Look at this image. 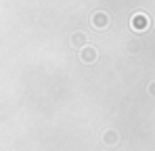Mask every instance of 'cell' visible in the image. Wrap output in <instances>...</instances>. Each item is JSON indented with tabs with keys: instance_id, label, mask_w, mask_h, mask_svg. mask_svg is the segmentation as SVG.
Returning <instances> with one entry per match:
<instances>
[{
	"instance_id": "3",
	"label": "cell",
	"mask_w": 155,
	"mask_h": 151,
	"mask_svg": "<svg viewBox=\"0 0 155 151\" xmlns=\"http://www.w3.org/2000/svg\"><path fill=\"white\" fill-rule=\"evenodd\" d=\"M80 57H82V61H84V63H86V61L90 63V61H94V59H97V49H92V46L82 49V55H80Z\"/></svg>"
},
{
	"instance_id": "5",
	"label": "cell",
	"mask_w": 155,
	"mask_h": 151,
	"mask_svg": "<svg viewBox=\"0 0 155 151\" xmlns=\"http://www.w3.org/2000/svg\"><path fill=\"white\" fill-rule=\"evenodd\" d=\"M82 40H84V34H82V32H76V34H74V38H71V42H69V44H71V46H78V44H80V42H82Z\"/></svg>"
},
{
	"instance_id": "2",
	"label": "cell",
	"mask_w": 155,
	"mask_h": 151,
	"mask_svg": "<svg viewBox=\"0 0 155 151\" xmlns=\"http://www.w3.org/2000/svg\"><path fill=\"white\" fill-rule=\"evenodd\" d=\"M147 25H149L147 15H134V17H132V27H134V29H136V27L143 29V27H147Z\"/></svg>"
},
{
	"instance_id": "6",
	"label": "cell",
	"mask_w": 155,
	"mask_h": 151,
	"mask_svg": "<svg viewBox=\"0 0 155 151\" xmlns=\"http://www.w3.org/2000/svg\"><path fill=\"white\" fill-rule=\"evenodd\" d=\"M149 92H151V95H155V84H151V86H149Z\"/></svg>"
},
{
	"instance_id": "4",
	"label": "cell",
	"mask_w": 155,
	"mask_h": 151,
	"mask_svg": "<svg viewBox=\"0 0 155 151\" xmlns=\"http://www.w3.org/2000/svg\"><path fill=\"white\" fill-rule=\"evenodd\" d=\"M103 141L107 145H115V143H117V132H115V130H107L103 134Z\"/></svg>"
},
{
	"instance_id": "1",
	"label": "cell",
	"mask_w": 155,
	"mask_h": 151,
	"mask_svg": "<svg viewBox=\"0 0 155 151\" xmlns=\"http://www.w3.org/2000/svg\"><path fill=\"white\" fill-rule=\"evenodd\" d=\"M92 23H94V27H107L109 25V15L107 13H94V17H92Z\"/></svg>"
}]
</instances>
